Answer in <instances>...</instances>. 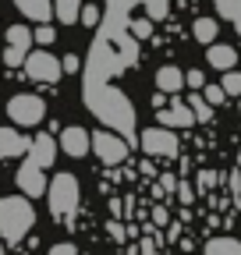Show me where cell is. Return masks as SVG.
Instances as JSON below:
<instances>
[{"mask_svg": "<svg viewBox=\"0 0 241 255\" xmlns=\"http://www.w3.org/2000/svg\"><path fill=\"white\" fill-rule=\"evenodd\" d=\"M46 199H50V216L57 223H71L78 213V199H82V188L75 174H57L46 188Z\"/></svg>", "mask_w": 241, "mask_h": 255, "instance_id": "6da1fadb", "label": "cell"}, {"mask_svg": "<svg viewBox=\"0 0 241 255\" xmlns=\"http://www.w3.org/2000/svg\"><path fill=\"white\" fill-rule=\"evenodd\" d=\"M36 223V213L28 206V199H0V238L7 245H18Z\"/></svg>", "mask_w": 241, "mask_h": 255, "instance_id": "7a4b0ae2", "label": "cell"}, {"mask_svg": "<svg viewBox=\"0 0 241 255\" xmlns=\"http://www.w3.org/2000/svg\"><path fill=\"white\" fill-rule=\"evenodd\" d=\"M25 75L32 82H43V85H57L60 75H64V68H60V60L46 50H28L25 57Z\"/></svg>", "mask_w": 241, "mask_h": 255, "instance_id": "3957f363", "label": "cell"}, {"mask_svg": "<svg viewBox=\"0 0 241 255\" xmlns=\"http://www.w3.org/2000/svg\"><path fill=\"white\" fill-rule=\"evenodd\" d=\"M7 114H11V121H14L18 128H36V124L46 117V103L39 100V96H28V92H21V96H11Z\"/></svg>", "mask_w": 241, "mask_h": 255, "instance_id": "277c9868", "label": "cell"}, {"mask_svg": "<svg viewBox=\"0 0 241 255\" xmlns=\"http://www.w3.org/2000/svg\"><path fill=\"white\" fill-rule=\"evenodd\" d=\"M138 142H142L145 156H163V159H174V156L181 152L174 128H163V124H160V128H145V131L138 135Z\"/></svg>", "mask_w": 241, "mask_h": 255, "instance_id": "5b68a950", "label": "cell"}, {"mask_svg": "<svg viewBox=\"0 0 241 255\" xmlns=\"http://www.w3.org/2000/svg\"><path fill=\"white\" fill-rule=\"evenodd\" d=\"M46 167L43 163H36L32 156L21 163V170H18V188H21V195H28V199H39V195H46V188H50V181H46V174H43Z\"/></svg>", "mask_w": 241, "mask_h": 255, "instance_id": "8992f818", "label": "cell"}, {"mask_svg": "<svg viewBox=\"0 0 241 255\" xmlns=\"http://www.w3.org/2000/svg\"><path fill=\"white\" fill-rule=\"evenodd\" d=\"M32 28H25V25H11L7 28V50H4V60L11 64V68H18V64H25L28 50H32Z\"/></svg>", "mask_w": 241, "mask_h": 255, "instance_id": "52a82bcc", "label": "cell"}, {"mask_svg": "<svg viewBox=\"0 0 241 255\" xmlns=\"http://www.w3.org/2000/svg\"><path fill=\"white\" fill-rule=\"evenodd\" d=\"M93 149H96V156L103 159L107 167L120 163V159L128 156V142L120 138V135H114V131H96L93 135Z\"/></svg>", "mask_w": 241, "mask_h": 255, "instance_id": "ba28073f", "label": "cell"}, {"mask_svg": "<svg viewBox=\"0 0 241 255\" xmlns=\"http://www.w3.org/2000/svg\"><path fill=\"white\" fill-rule=\"evenodd\" d=\"M156 121H160L163 128H192V124H195V114H192L188 103H181L177 96H174L163 110H156Z\"/></svg>", "mask_w": 241, "mask_h": 255, "instance_id": "9c48e42d", "label": "cell"}, {"mask_svg": "<svg viewBox=\"0 0 241 255\" xmlns=\"http://www.w3.org/2000/svg\"><path fill=\"white\" fill-rule=\"evenodd\" d=\"M57 142H60V149H64L68 156H75V159H82L89 149H93V135H89L85 128H64Z\"/></svg>", "mask_w": 241, "mask_h": 255, "instance_id": "30bf717a", "label": "cell"}, {"mask_svg": "<svg viewBox=\"0 0 241 255\" xmlns=\"http://www.w3.org/2000/svg\"><path fill=\"white\" fill-rule=\"evenodd\" d=\"M32 138H25L14 128H0V159H14V156H28Z\"/></svg>", "mask_w": 241, "mask_h": 255, "instance_id": "8fae6325", "label": "cell"}, {"mask_svg": "<svg viewBox=\"0 0 241 255\" xmlns=\"http://www.w3.org/2000/svg\"><path fill=\"white\" fill-rule=\"evenodd\" d=\"M57 138L53 135H46V131H39L36 138H32V145H28V156L36 159V163H43V167H53V159H57Z\"/></svg>", "mask_w": 241, "mask_h": 255, "instance_id": "7c38bea8", "label": "cell"}, {"mask_svg": "<svg viewBox=\"0 0 241 255\" xmlns=\"http://www.w3.org/2000/svg\"><path fill=\"white\" fill-rule=\"evenodd\" d=\"M206 60H209V68H217V71H231V68H238V50L224 46V43H209Z\"/></svg>", "mask_w": 241, "mask_h": 255, "instance_id": "4fadbf2b", "label": "cell"}, {"mask_svg": "<svg viewBox=\"0 0 241 255\" xmlns=\"http://www.w3.org/2000/svg\"><path fill=\"white\" fill-rule=\"evenodd\" d=\"M181 85H185V75H181V68H174V64H167V68L156 71V89H163L167 96H177Z\"/></svg>", "mask_w": 241, "mask_h": 255, "instance_id": "5bb4252c", "label": "cell"}, {"mask_svg": "<svg viewBox=\"0 0 241 255\" xmlns=\"http://www.w3.org/2000/svg\"><path fill=\"white\" fill-rule=\"evenodd\" d=\"M14 4L32 21H50V14H53V0H14Z\"/></svg>", "mask_w": 241, "mask_h": 255, "instance_id": "9a60e30c", "label": "cell"}, {"mask_svg": "<svg viewBox=\"0 0 241 255\" xmlns=\"http://www.w3.org/2000/svg\"><path fill=\"white\" fill-rule=\"evenodd\" d=\"M202 255H241V241L238 238H209Z\"/></svg>", "mask_w": 241, "mask_h": 255, "instance_id": "2e32d148", "label": "cell"}, {"mask_svg": "<svg viewBox=\"0 0 241 255\" xmlns=\"http://www.w3.org/2000/svg\"><path fill=\"white\" fill-rule=\"evenodd\" d=\"M217 32H220V25H217V18H195V25H192V36L199 39V43H217Z\"/></svg>", "mask_w": 241, "mask_h": 255, "instance_id": "e0dca14e", "label": "cell"}, {"mask_svg": "<svg viewBox=\"0 0 241 255\" xmlns=\"http://www.w3.org/2000/svg\"><path fill=\"white\" fill-rule=\"evenodd\" d=\"M188 107H192V114H195V121H202V124H209V117H213V103L202 96V89H192V96H188Z\"/></svg>", "mask_w": 241, "mask_h": 255, "instance_id": "ac0fdd59", "label": "cell"}, {"mask_svg": "<svg viewBox=\"0 0 241 255\" xmlns=\"http://www.w3.org/2000/svg\"><path fill=\"white\" fill-rule=\"evenodd\" d=\"M53 14L64 21V25L78 21V14H82V0H53Z\"/></svg>", "mask_w": 241, "mask_h": 255, "instance_id": "d6986e66", "label": "cell"}, {"mask_svg": "<svg viewBox=\"0 0 241 255\" xmlns=\"http://www.w3.org/2000/svg\"><path fill=\"white\" fill-rule=\"evenodd\" d=\"M213 4H217V14L227 18V21L241 18V0H213Z\"/></svg>", "mask_w": 241, "mask_h": 255, "instance_id": "ffe728a7", "label": "cell"}, {"mask_svg": "<svg viewBox=\"0 0 241 255\" xmlns=\"http://www.w3.org/2000/svg\"><path fill=\"white\" fill-rule=\"evenodd\" d=\"M224 89H227V96H241V71H224V82H220Z\"/></svg>", "mask_w": 241, "mask_h": 255, "instance_id": "44dd1931", "label": "cell"}, {"mask_svg": "<svg viewBox=\"0 0 241 255\" xmlns=\"http://www.w3.org/2000/svg\"><path fill=\"white\" fill-rule=\"evenodd\" d=\"M32 36H36V43H39V46H50V43L57 39V28H53V25H46V21H39V28L32 32Z\"/></svg>", "mask_w": 241, "mask_h": 255, "instance_id": "7402d4cb", "label": "cell"}, {"mask_svg": "<svg viewBox=\"0 0 241 255\" xmlns=\"http://www.w3.org/2000/svg\"><path fill=\"white\" fill-rule=\"evenodd\" d=\"M220 174L217 170H199V181H195V191H209V188H217Z\"/></svg>", "mask_w": 241, "mask_h": 255, "instance_id": "603a6c76", "label": "cell"}, {"mask_svg": "<svg viewBox=\"0 0 241 255\" xmlns=\"http://www.w3.org/2000/svg\"><path fill=\"white\" fill-rule=\"evenodd\" d=\"M195 195H199V191H195L188 181H177V202H181V206H192V202H195Z\"/></svg>", "mask_w": 241, "mask_h": 255, "instance_id": "cb8c5ba5", "label": "cell"}, {"mask_svg": "<svg viewBox=\"0 0 241 255\" xmlns=\"http://www.w3.org/2000/svg\"><path fill=\"white\" fill-rule=\"evenodd\" d=\"M202 96H206V100L213 103V107H220V103L227 100V89H224V85H206V89H202Z\"/></svg>", "mask_w": 241, "mask_h": 255, "instance_id": "d4e9b609", "label": "cell"}, {"mask_svg": "<svg viewBox=\"0 0 241 255\" xmlns=\"http://www.w3.org/2000/svg\"><path fill=\"white\" fill-rule=\"evenodd\" d=\"M78 21H82V25H96V21H100V7H96V4H82Z\"/></svg>", "mask_w": 241, "mask_h": 255, "instance_id": "484cf974", "label": "cell"}, {"mask_svg": "<svg viewBox=\"0 0 241 255\" xmlns=\"http://www.w3.org/2000/svg\"><path fill=\"white\" fill-rule=\"evenodd\" d=\"M131 32H135V39H149V36H153V21L138 18V21H131Z\"/></svg>", "mask_w": 241, "mask_h": 255, "instance_id": "4316f807", "label": "cell"}, {"mask_svg": "<svg viewBox=\"0 0 241 255\" xmlns=\"http://www.w3.org/2000/svg\"><path fill=\"white\" fill-rule=\"evenodd\" d=\"M185 85H188V89H206V75H202V71H188V75H185Z\"/></svg>", "mask_w": 241, "mask_h": 255, "instance_id": "83f0119b", "label": "cell"}, {"mask_svg": "<svg viewBox=\"0 0 241 255\" xmlns=\"http://www.w3.org/2000/svg\"><path fill=\"white\" fill-rule=\"evenodd\" d=\"M153 223H156V227H167V223H170L167 206H153Z\"/></svg>", "mask_w": 241, "mask_h": 255, "instance_id": "f1b7e54d", "label": "cell"}, {"mask_svg": "<svg viewBox=\"0 0 241 255\" xmlns=\"http://www.w3.org/2000/svg\"><path fill=\"white\" fill-rule=\"evenodd\" d=\"M160 188L167 191V195H170V191H177V174H160Z\"/></svg>", "mask_w": 241, "mask_h": 255, "instance_id": "f546056e", "label": "cell"}, {"mask_svg": "<svg viewBox=\"0 0 241 255\" xmlns=\"http://www.w3.org/2000/svg\"><path fill=\"white\" fill-rule=\"evenodd\" d=\"M50 255H78V248H75L71 241H64V245H53V248H50Z\"/></svg>", "mask_w": 241, "mask_h": 255, "instance_id": "4dcf8cb0", "label": "cell"}, {"mask_svg": "<svg viewBox=\"0 0 241 255\" xmlns=\"http://www.w3.org/2000/svg\"><path fill=\"white\" fill-rule=\"evenodd\" d=\"M60 68H64V75H75V71H78V57H75V53H68L64 60H60Z\"/></svg>", "mask_w": 241, "mask_h": 255, "instance_id": "1f68e13d", "label": "cell"}, {"mask_svg": "<svg viewBox=\"0 0 241 255\" xmlns=\"http://www.w3.org/2000/svg\"><path fill=\"white\" fill-rule=\"evenodd\" d=\"M153 107H156V110H163V107H167V92H163V89H156V92H153Z\"/></svg>", "mask_w": 241, "mask_h": 255, "instance_id": "d6a6232c", "label": "cell"}, {"mask_svg": "<svg viewBox=\"0 0 241 255\" xmlns=\"http://www.w3.org/2000/svg\"><path fill=\"white\" fill-rule=\"evenodd\" d=\"M206 227H209V231H213V227H224V220H220V216H206Z\"/></svg>", "mask_w": 241, "mask_h": 255, "instance_id": "836d02e7", "label": "cell"}, {"mask_svg": "<svg viewBox=\"0 0 241 255\" xmlns=\"http://www.w3.org/2000/svg\"><path fill=\"white\" fill-rule=\"evenodd\" d=\"M231 188H234V191H241V174H238V170L231 174Z\"/></svg>", "mask_w": 241, "mask_h": 255, "instance_id": "e575fe53", "label": "cell"}, {"mask_svg": "<svg viewBox=\"0 0 241 255\" xmlns=\"http://www.w3.org/2000/svg\"><path fill=\"white\" fill-rule=\"evenodd\" d=\"M142 255H156V248H153V241H142Z\"/></svg>", "mask_w": 241, "mask_h": 255, "instance_id": "d590c367", "label": "cell"}, {"mask_svg": "<svg viewBox=\"0 0 241 255\" xmlns=\"http://www.w3.org/2000/svg\"><path fill=\"white\" fill-rule=\"evenodd\" d=\"M234 28H238V36H241V18H234Z\"/></svg>", "mask_w": 241, "mask_h": 255, "instance_id": "8d00e7d4", "label": "cell"}, {"mask_svg": "<svg viewBox=\"0 0 241 255\" xmlns=\"http://www.w3.org/2000/svg\"><path fill=\"white\" fill-rule=\"evenodd\" d=\"M238 167H241V152H238Z\"/></svg>", "mask_w": 241, "mask_h": 255, "instance_id": "74e56055", "label": "cell"}, {"mask_svg": "<svg viewBox=\"0 0 241 255\" xmlns=\"http://www.w3.org/2000/svg\"><path fill=\"white\" fill-rule=\"evenodd\" d=\"M78 255H82V252H78Z\"/></svg>", "mask_w": 241, "mask_h": 255, "instance_id": "f35d334b", "label": "cell"}, {"mask_svg": "<svg viewBox=\"0 0 241 255\" xmlns=\"http://www.w3.org/2000/svg\"><path fill=\"white\" fill-rule=\"evenodd\" d=\"M238 110H241V107H238Z\"/></svg>", "mask_w": 241, "mask_h": 255, "instance_id": "ab89813d", "label": "cell"}]
</instances>
